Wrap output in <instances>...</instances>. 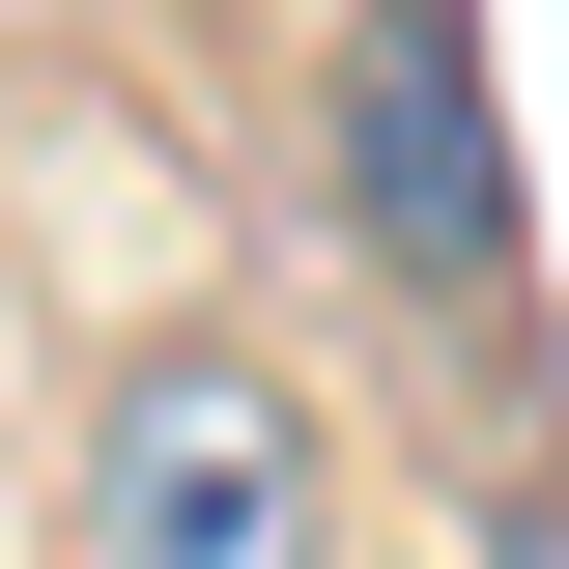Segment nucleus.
<instances>
[{"label": "nucleus", "instance_id": "f257e3e1", "mask_svg": "<svg viewBox=\"0 0 569 569\" xmlns=\"http://www.w3.org/2000/svg\"><path fill=\"white\" fill-rule=\"evenodd\" d=\"M313 171H342V257L399 284L427 342H512V284H541V200H512L485 0H370V29H342V86H313Z\"/></svg>", "mask_w": 569, "mask_h": 569}, {"label": "nucleus", "instance_id": "f03ea898", "mask_svg": "<svg viewBox=\"0 0 569 569\" xmlns=\"http://www.w3.org/2000/svg\"><path fill=\"white\" fill-rule=\"evenodd\" d=\"M313 512H342V456H313V399L257 342H114V399H86V569H313Z\"/></svg>", "mask_w": 569, "mask_h": 569}, {"label": "nucleus", "instance_id": "7ed1b4c3", "mask_svg": "<svg viewBox=\"0 0 569 569\" xmlns=\"http://www.w3.org/2000/svg\"><path fill=\"white\" fill-rule=\"evenodd\" d=\"M456 569H569V456H512V485L456 512Z\"/></svg>", "mask_w": 569, "mask_h": 569}]
</instances>
